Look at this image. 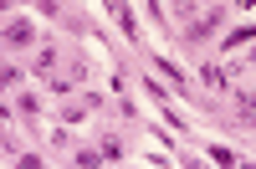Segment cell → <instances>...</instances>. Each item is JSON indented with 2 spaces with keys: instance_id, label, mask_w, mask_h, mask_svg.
Segmentation results:
<instances>
[{
  "instance_id": "obj_1",
  "label": "cell",
  "mask_w": 256,
  "mask_h": 169,
  "mask_svg": "<svg viewBox=\"0 0 256 169\" xmlns=\"http://www.w3.org/2000/svg\"><path fill=\"white\" fill-rule=\"evenodd\" d=\"M31 41V20H10V46H26Z\"/></svg>"
},
{
  "instance_id": "obj_2",
  "label": "cell",
  "mask_w": 256,
  "mask_h": 169,
  "mask_svg": "<svg viewBox=\"0 0 256 169\" xmlns=\"http://www.w3.org/2000/svg\"><path fill=\"white\" fill-rule=\"evenodd\" d=\"M241 113H246V123H256V98H246V108H241Z\"/></svg>"
}]
</instances>
